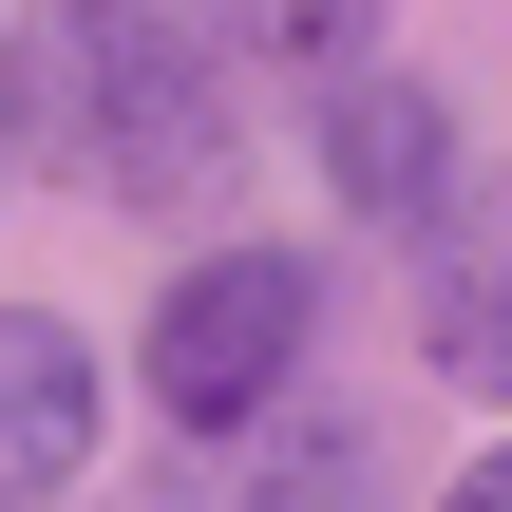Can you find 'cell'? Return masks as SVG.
Segmentation results:
<instances>
[{"label":"cell","mask_w":512,"mask_h":512,"mask_svg":"<svg viewBox=\"0 0 512 512\" xmlns=\"http://www.w3.org/2000/svg\"><path fill=\"white\" fill-rule=\"evenodd\" d=\"M418 342H437V380L512 399V209H475V228L437 247V285H418Z\"/></svg>","instance_id":"obj_5"},{"label":"cell","mask_w":512,"mask_h":512,"mask_svg":"<svg viewBox=\"0 0 512 512\" xmlns=\"http://www.w3.org/2000/svg\"><path fill=\"white\" fill-rule=\"evenodd\" d=\"M0 133L19 171L95 190V209H209L228 190V57L171 19V0H38L0 38Z\"/></svg>","instance_id":"obj_1"},{"label":"cell","mask_w":512,"mask_h":512,"mask_svg":"<svg viewBox=\"0 0 512 512\" xmlns=\"http://www.w3.org/2000/svg\"><path fill=\"white\" fill-rule=\"evenodd\" d=\"M76 456H95V342L57 304H0V512L76 494Z\"/></svg>","instance_id":"obj_4"},{"label":"cell","mask_w":512,"mask_h":512,"mask_svg":"<svg viewBox=\"0 0 512 512\" xmlns=\"http://www.w3.org/2000/svg\"><path fill=\"white\" fill-rule=\"evenodd\" d=\"M304 323H323V266L304 247H209V266H171L152 285V418L171 437H247L285 380H304Z\"/></svg>","instance_id":"obj_2"},{"label":"cell","mask_w":512,"mask_h":512,"mask_svg":"<svg viewBox=\"0 0 512 512\" xmlns=\"http://www.w3.org/2000/svg\"><path fill=\"white\" fill-rule=\"evenodd\" d=\"M437 512H512V437H494V456H475V475H456Z\"/></svg>","instance_id":"obj_6"},{"label":"cell","mask_w":512,"mask_h":512,"mask_svg":"<svg viewBox=\"0 0 512 512\" xmlns=\"http://www.w3.org/2000/svg\"><path fill=\"white\" fill-rule=\"evenodd\" d=\"M323 190H342L361 228H418V247H456V228H475L456 114H437L418 76H323Z\"/></svg>","instance_id":"obj_3"}]
</instances>
